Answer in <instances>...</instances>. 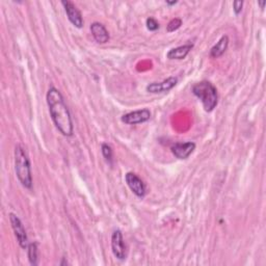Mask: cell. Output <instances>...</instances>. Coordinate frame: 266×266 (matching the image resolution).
Wrapping results in <instances>:
<instances>
[{
	"mask_svg": "<svg viewBox=\"0 0 266 266\" xmlns=\"http://www.w3.org/2000/svg\"><path fill=\"white\" fill-rule=\"evenodd\" d=\"M47 105L56 129L67 137L72 136L74 132V125L70 110L65 102V99L56 87L51 86L46 95Z\"/></svg>",
	"mask_w": 266,
	"mask_h": 266,
	"instance_id": "cell-1",
	"label": "cell"
},
{
	"mask_svg": "<svg viewBox=\"0 0 266 266\" xmlns=\"http://www.w3.org/2000/svg\"><path fill=\"white\" fill-rule=\"evenodd\" d=\"M15 173L23 187L32 188V174L29 157L22 145H16L14 151Z\"/></svg>",
	"mask_w": 266,
	"mask_h": 266,
	"instance_id": "cell-2",
	"label": "cell"
},
{
	"mask_svg": "<svg viewBox=\"0 0 266 266\" xmlns=\"http://www.w3.org/2000/svg\"><path fill=\"white\" fill-rule=\"evenodd\" d=\"M193 94L201 101L205 111L211 112L219 103L218 90L209 81H201L196 83L192 88Z\"/></svg>",
	"mask_w": 266,
	"mask_h": 266,
	"instance_id": "cell-3",
	"label": "cell"
},
{
	"mask_svg": "<svg viewBox=\"0 0 266 266\" xmlns=\"http://www.w3.org/2000/svg\"><path fill=\"white\" fill-rule=\"evenodd\" d=\"M9 217V222L12 228V231L15 233V236L17 238V242L19 244V246L22 249H27L28 247V237L26 234V230H25V228L21 222V220L17 217L15 213H9L8 214Z\"/></svg>",
	"mask_w": 266,
	"mask_h": 266,
	"instance_id": "cell-4",
	"label": "cell"
},
{
	"mask_svg": "<svg viewBox=\"0 0 266 266\" xmlns=\"http://www.w3.org/2000/svg\"><path fill=\"white\" fill-rule=\"evenodd\" d=\"M111 251L113 256L120 261H124L127 257V249L121 230H115L111 235Z\"/></svg>",
	"mask_w": 266,
	"mask_h": 266,
	"instance_id": "cell-5",
	"label": "cell"
},
{
	"mask_svg": "<svg viewBox=\"0 0 266 266\" xmlns=\"http://www.w3.org/2000/svg\"><path fill=\"white\" fill-rule=\"evenodd\" d=\"M125 181L130 191L139 199H144L147 194V186L145 182L134 173H127L125 175Z\"/></svg>",
	"mask_w": 266,
	"mask_h": 266,
	"instance_id": "cell-6",
	"label": "cell"
},
{
	"mask_svg": "<svg viewBox=\"0 0 266 266\" xmlns=\"http://www.w3.org/2000/svg\"><path fill=\"white\" fill-rule=\"evenodd\" d=\"M150 119H151V111L148 108H143L139 110L125 113V115H123L121 118L122 122L127 125H138L148 122Z\"/></svg>",
	"mask_w": 266,
	"mask_h": 266,
	"instance_id": "cell-7",
	"label": "cell"
},
{
	"mask_svg": "<svg viewBox=\"0 0 266 266\" xmlns=\"http://www.w3.org/2000/svg\"><path fill=\"white\" fill-rule=\"evenodd\" d=\"M62 6L65 8L66 14L68 16L69 21L74 25L75 27L81 28L83 26V18L81 16L80 10L75 6V4L71 1H61Z\"/></svg>",
	"mask_w": 266,
	"mask_h": 266,
	"instance_id": "cell-8",
	"label": "cell"
},
{
	"mask_svg": "<svg viewBox=\"0 0 266 266\" xmlns=\"http://www.w3.org/2000/svg\"><path fill=\"white\" fill-rule=\"evenodd\" d=\"M196 150V144L194 142L186 143H175L171 147L173 155L178 159H187Z\"/></svg>",
	"mask_w": 266,
	"mask_h": 266,
	"instance_id": "cell-9",
	"label": "cell"
},
{
	"mask_svg": "<svg viewBox=\"0 0 266 266\" xmlns=\"http://www.w3.org/2000/svg\"><path fill=\"white\" fill-rule=\"evenodd\" d=\"M178 83V78L174 77H169L168 79L163 80L161 82H152L147 85V92L151 94H160V93H166L171 91L173 87L176 86V84Z\"/></svg>",
	"mask_w": 266,
	"mask_h": 266,
	"instance_id": "cell-10",
	"label": "cell"
},
{
	"mask_svg": "<svg viewBox=\"0 0 266 266\" xmlns=\"http://www.w3.org/2000/svg\"><path fill=\"white\" fill-rule=\"evenodd\" d=\"M91 32L98 44H106L109 41V33L102 23L94 22L91 24Z\"/></svg>",
	"mask_w": 266,
	"mask_h": 266,
	"instance_id": "cell-11",
	"label": "cell"
},
{
	"mask_svg": "<svg viewBox=\"0 0 266 266\" xmlns=\"http://www.w3.org/2000/svg\"><path fill=\"white\" fill-rule=\"evenodd\" d=\"M193 48H194L193 44H186V45H183V46L173 48L167 53V57L169 59L182 60L188 55L189 52L192 51Z\"/></svg>",
	"mask_w": 266,
	"mask_h": 266,
	"instance_id": "cell-12",
	"label": "cell"
},
{
	"mask_svg": "<svg viewBox=\"0 0 266 266\" xmlns=\"http://www.w3.org/2000/svg\"><path fill=\"white\" fill-rule=\"evenodd\" d=\"M228 46H229V36L225 34L221 37L220 41L211 48L210 56L212 58L221 57L227 51Z\"/></svg>",
	"mask_w": 266,
	"mask_h": 266,
	"instance_id": "cell-13",
	"label": "cell"
},
{
	"mask_svg": "<svg viewBox=\"0 0 266 266\" xmlns=\"http://www.w3.org/2000/svg\"><path fill=\"white\" fill-rule=\"evenodd\" d=\"M27 255L29 263L33 266L39 264V248L37 243H31L27 247Z\"/></svg>",
	"mask_w": 266,
	"mask_h": 266,
	"instance_id": "cell-14",
	"label": "cell"
},
{
	"mask_svg": "<svg viewBox=\"0 0 266 266\" xmlns=\"http://www.w3.org/2000/svg\"><path fill=\"white\" fill-rule=\"evenodd\" d=\"M101 152H102V155L105 158L106 162L109 164V166H112L113 163L112 148L108 144H102V146H101Z\"/></svg>",
	"mask_w": 266,
	"mask_h": 266,
	"instance_id": "cell-15",
	"label": "cell"
},
{
	"mask_svg": "<svg viewBox=\"0 0 266 266\" xmlns=\"http://www.w3.org/2000/svg\"><path fill=\"white\" fill-rule=\"evenodd\" d=\"M181 25H182V20L181 19L174 18L168 23L167 31L168 32H173V31H175L177 29H179L181 27Z\"/></svg>",
	"mask_w": 266,
	"mask_h": 266,
	"instance_id": "cell-16",
	"label": "cell"
},
{
	"mask_svg": "<svg viewBox=\"0 0 266 266\" xmlns=\"http://www.w3.org/2000/svg\"><path fill=\"white\" fill-rule=\"evenodd\" d=\"M146 25H147V28L150 30V31H155L159 28V23L157 22L156 19L154 18H148L147 21H146Z\"/></svg>",
	"mask_w": 266,
	"mask_h": 266,
	"instance_id": "cell-17",
	"label": "cell"
},
{
	"mask_svg": "<svg viewBox=\"0 0 266 266\" xmlns=\"http://www.w3.org/2000/svg\"><path fill=\"white\" fill-rule=\"evenodd\" d=\"M244 7V1H234L233 2V10L235 12V15H239L242 12Z\"/></svg>",
	"mask_w": 266,
	"mask_h": 266,
	"instance_id": "cell-18",
	"label": "cell"
},
{
	"mask_svg": "<svg viewBox=\"0 0 266 266\" xmlns=\"http://www.w3.org/2000/svg\"><path fill=\"white\" fill-rule=\"evenodd\" d=\"M166 3H167L168 5H174V4H176V3H178V1H177V0H175V1H166Z\"/></svg>",
	"mask_w": 266,
	"mask_h": 266,
	"instance_id": "cell-19",
	"label": "cell"
},
{
	"mask_svg": "<svg viewBox=\"0 0 266 266\" xmlns=\"http://www.w3.org/2000/svg\"><path fill=\"white\" fill-rule=\"evenodd\" d=\"M59 264H60V265H67V264H68V261H66L65 258H62V261H61Z\"/></svg>",
	"mask_w": 266,
	"mask_h": 266,
	"instance_id": "cell-20",
	"label": "cell"
},
{
	"mask_svg": "<svg viewBox=\"0 0 266 266\" xmlns=\"http://www.w3.org/2000/svg\"><path fill=\"white\" fill-rule=\"evenodd\" d=\"M258 4L262 7V8H264V4H265V1H262V2H258Z\"/></svg>",
	"mask_w": 266,
	"mask_h": 266,
	"instance_id": "cell-21",
	"label": "cell"
}]
</instances>
